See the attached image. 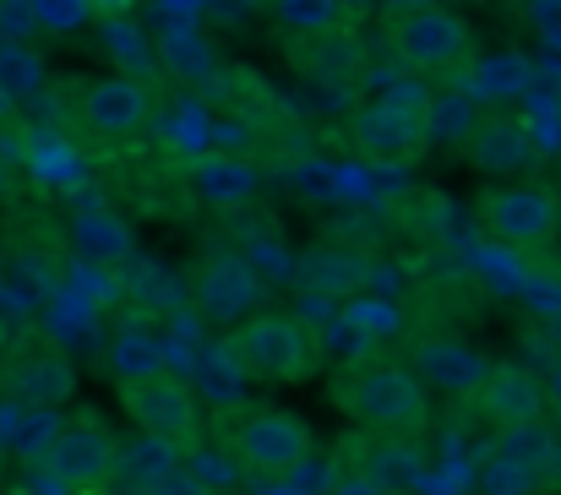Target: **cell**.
<instances>
[{
    "mask_svg": "<svg viewBox=\"0 0 561 495\" xmlns=\"http://www.w3.org/2000/svg\"><path fill=\"white\" fill-rule=\"evenodd\" d=\"M333 403L381 436H414L431 419V398L425 381L409 365H355L350 376L333 381Z\"/></svg>",
    "mask_w": 561,
    "mask_h": 495,
    "instance_id": "obj_1",
    "label": "cell"
},
{
    "mask_svg": "<svg viewBox=\"0 0 561 495\" xmlns=\"http://www.w3.org/2000/svg\"><path fill=\"white\" fill-rule=\"evenodd\" d=\"M431 104H436V93H425L420 82H392L371 110H360V120H355L360 153H366L371 164H398V159H409L414 148H425Z\"/></svg>",
    "mask_w": 561,
    "mask_h": 495,
    "instance_id": "obj_2",
    "label": "cell"
},
{
    "mask_svg": "<svg viewBox=\"0 0 561 495\" xmlns=\"http://www.w3.org/2000/svg\"><path fill=\"white\" fill-rule=\"evenodd\" d=\"M229 348L251 381H300L311 370V354H317L311 327H300L284 311H256L251 322H240Z\"/></svg>",
    "mask_w": 561,
    "mask_h": 495,
    "instance_id": "obj_3",
    "label": "cell"
},
{
    "mask_svg": "<svg viewBox=\"0 0 561 495\" xmlns=\"http://www.w3.org/2000/svg\"><path fill=\"white\" fill-rule=\"evenodd\" d=\"M311 452H317V441H311L306 419L289 414V408H256V414H245L240 430H234V458H240V469L256 474V480H267V485H273V480H295V474L311 463Z\"/></svg>",
    "mask_w": 561,
    "mask_h": 495,
    "instance_id": "obj_4",
    "label": "cell"
},
{
    "mask_svg": "<svg viewBox=\"0 0 561 495\" xmlns=\"http://www.w3.org/2000/svg\"><path fill=\"white\" fill-rule=\"evenodd\" d=\"M480 223H485V234L502 251L529 256V251H546L557 240L561 202L557 191H546V185H502V191L480 196Z\"/></svg>",
    "mask_w": 561,
    "mask_h": 495,
    "instance_id": "obj_5",
    "label": "cell"
},
{
    "mask_svg": "<svg viewBox=\"0 0 561 495\" xmlns=\"http://www.w3.org/2000/svg\"><path fill=\"white\" fill-rule=\"evenodd\" d=\"M121 408L137 425V436H159V441H175V447H196V436H202L196 392H191L181 376H170V370L142 376V381H126L121 387Z\"/></svg>",
    "mask_w": 561,
    "mask_h": 495,
    "instance_id": "obj_6",
    "label": "cell"
},
{
    "mask_svg": "<svg viewBox=\"0 0 561 495\" xmlns=\"http://www.w3.org/2000/svg\"><path fill=\"white\" fill-rule=\"evenodd\" d=\"M392 49L403 66L414 71H447V66H469L474 60V38L469 22L447 5H425L392 22Z\"/></svg>",
    "mask_w": 561,
    "mask_h": 495,
    "instance_id": "obj_7",
    "label": "cell"
},
{
    "mask_svg": "<svg viewBox=\"0 0 561 495\" xmlns=\"http://www.w3.org/2000/svg\"><path fill=\"white\" fill-rule=\"evenodd\" d=\"M267 284L256 278V267L240 256V251H213L196 273H191V300L207 322H251L256 306H262Z\"/></svg>",
    "mask_w": 561,
    "mask_h": 495,
    "instance_id": "obj_8",
    "label": "cell"
},
{
    "mask_svg": "<svg viewBox=\"0 0 561 495\" xmlns=\"http://www.w3.org/2000/svg\"><path fill=\"white\" fill-rule=\"evenodd\" d=\"M409 370H414L431 392H447V398H458V403H480V392H485V381H491V365H485L463 337H453V332L420 337Z\"/></svg>",
    "mask_w": 561,
    "mask_h": 495,
    "instance_id": "obj_9",
    "label": "cell"
},
{
    "mask_svg": "<svg viewBox=\"0 0 561 495\" xmlns=\"http://www.w3.org/2000/svg\"><path fill=\"white\" fill-rule=\"evenodd\" d=\"M121 447L110 441V430L93 419V414H82L77 425H60V436H55V447H49V474L60 480V485H71V491H93V485H104L115 469H121Z\"/></svg>",
    "mask_w": 561,
    "mask_h": 495,
    "instance_id": "obj_10",
    "label": "cell"
},
{
    "mask_svg": "<svg viewBox=\"0 0 561 495\" xmlns=\"http://www.w3.org/2000/svg\"><path fill=\"white\" fill-rule=\"evenodd\" d=\"M82 126L104 142H131L153 126V99L137 77H104L82 93Z\"/></svg>",
    "mask_w": 561,
    "mask_h": 495,
    "instance_id": "obj_11",
    "label": "cell"
},
{
    "mask_svg": "<svg viewBox=\"0 0 561 495\" xmlns=\"http://www.w3.org/2000/svg\"><path fill=\"white\" fill-rule=\"evenodd\" d=\"M186 180H191V196L213 212H240L245 202H256L262 191V169L251 164L245 153H202L186 164Z\"/></svg>",
    "mask_w": 561,
    "mask_h": 495,
    "instance_id": "obj_12",
    "label": "cell"
},
{
    "mask_svg": "<svg viewBox=\"0 0 561 495\" xmlns=\"http://www.w3.org/2000/svg\"><path fill=\"white\" fill-rule=\"evenodd\" d=\"M491 463L513 469L518 480H529V485L540 491V485L557 474L561 447L546 419H535V425H507V430H496V441H491Z\"/></svg>",
    "mask_w": 561,
    "mask_h": 495,
    "instance_id": "obj_13",
    "label": "cell"
},
{
    "mask_svg": "<svg viewBox=\"0 0 561 495\" xmlns=\"http://www.w3.org/2000/svg\"><path fill=\"white\" fill-rule=\"evenodd\" d=\"M11 392H16L27 408H60V403L77 392V370H71V359L49 343V348L16 354V365H11Z\"/></svg>",
    "mask_w": 561,
    "mask_h": 495,
    "instance_id": "obj_14",
    "label": "cell"
},
{
    "mask_svg": "<svg viewBox=\"0 0 561 495\" xmlns=\"http://www.w3.org/2000/svg\"><path fill=\"white\" fill-rule=\"evenodd\" d=\"M66 240H71L77 262H99V267H121L137 251V234H131V223L115 207H82L71 218Z\"/></svg>",
    "mask_w": 561,
    "mask_h": 495,
    "instance_id": "obj_15",
    "label": "cell"
},
{
    "mask_svg": "<svg viewBox=\"0 0 561 495\" xmlns=\"http://www.w3.org/2000/svg\"><path fill=\"white\" fill-rule=\"evenodd\" d=\"M480 408L496 419V430H507V425H535L540 408H546V392H540V381H535L524 365H491V381H485V392H480Z\"/></svg>",
    "mask_w": 561,
    "mask_h": 495,
    "instance_id": "obj_16",
    "label": "cell"
},
{
    "mask_svg": "<svg viewBox=\"0 0 561 495\" xmlns=\"http://www.w3.org/2000/svg\"><path fill=\"white\" fill-rule=\"evenodd\" d=\"M300 284L328 295V300H350L371 284V262L350 245H311L306 262H300Z\"/></svg>",
    "mask_w": 561,
    "mask_h": 495,
    "instance_id": "obj_17",
    "label": "cell"
},
{
    "mask_svg": "<svg viewBox=\"0 0 561 495\" xmlns=\"http://www.w3.org/2000/svg\"><path fill=\"white\" fill-rule=\"evenodd\" d=\"M529 82H535L529 60H524L518 49H496V55H474L458 88H463L474 104H507V99H518Z\"/></svg>",
    "mask_w": 561,
    "mask_h": 495,
    "instance_id": "obj_18",
    "label": "cell"
},
{
    "mask_svg": "<svg viewBox=\"0 0 561 495\" xmlns=\"http://www.w3.org/2000/svg\"><path fill=\"white\" fill-rule=\"evenodd\" d=\"M535 153H540V142L513 120H480V131L469 137V164L485 174H513V169L535 164Z\"/></svg>",
    "mask_w": 561,
    "mask_h": 495,
    "instance_id": "obj_19",
    "label": "cell"
},
{
    "mask_svg": "<svg viewBox=\"0 0 561 495\" xmlns=\"http://www.w3.org/2000/svg\"><path fill=\"white\" fill-rule=\"evenodd\" d=\"M153 55L181 82H207L213 77V44H207L202 22H164L159 38H153Z\"/></svg>",
    "mask_w": 561,
    "mask_h": 495,
    "instance_id": "obj_20",
    "label": "cell"
},
{
    "mask_svg": "<svg viewBox=\"0 0 561 495\" xmlns=\"http://www.w3.org/2000/svg\"><path fill=\"white\" fill-rule=\"evenodd\" d=\"M240 387H245V370L229 343H207L191 354V392H202L213 408H229L240 398Z\"/></svg>",
    "mask_w": 561,
    "mask_h": 495,
    "instance_id": "obj_21",
    "label": "cell"
},
{
    "mask_svg": "<svg viewBox=\"0 0 561 495\" xmlns=\"http://www.w3.org/2000/svg\"><path fill=\"white\" fill-rule=\"evenodd\" d=\"M110 376H115V387H126V381H142V376H159L164 370V348H159V337L142 327V322H126V327L110 337Z\"/></svg>",
    "mask_w": 561,
    "mask_h": 495,
    "instance_id": "obj_22",
    "label": "cell"
},
{
    "mask_svg": "<svg viewBox=\"0 0 561 495\" xmlns=\"http://www.w3.org/2000/svg\"><path fill=\"white\" fill-rule=\"evenodd\" d=\"M159 137H164V148L175 153V159H202V153H213L207 142H213V115L196 104V99H175L159 120Z\"/></svg>",
    "mask_w": 561,
    "mask_h": 495,
    "instance_id": "obj_23",
    "label": "cell"
},
{
    "mask_svg": "<svg viewBox=\"0 0 561 495\" xmlns=\"http://www.w3.org/2000/svg\"><path fill=\"white\" fill-rule=\"evenodd\" d=\"M480 104L463 93V88H447L436 93L431 104V131H425V148H469V137L480 131Z\"/></svg>",
    "mask_w": 561,
    "mask_h": 495,
    "instance_id": "obj_24",
    "label": "cell"
},
{
    "mask_svg": "<svg viewBox=\"0 0 561 495\" xmlns=\"http://www.w3.org/2000/svg\"><path fill=\"white\" fill-rule=\"evenodd\" d=\"M273 16L289 38H333L344 22V0H273Z\"/></svg>",
    "mask_w": 561,
    "mask_h": 495,
    "instance_id": "obj_25",
    "label": "cell"
},
{
    "mask_svg": "<svg viewBox=\"0 0 561 495\" xmlns=\"http://www.w3.org/2000/svg\"><path fill=\"white\" fill-rule=\"evenodd\" d=\"M181 447L175 441H159V436H137V447L121 458V469L137 480V485H148V491H159V485H170L175 474H181Z\"/></svg>",
    "mask_w": 561,
    "mask_h": 495,
    "instance_id": "obj_26",
    "label": "cell"
},
{
    "mask_svg": "<svg viewBox=\"0 0 561 495\" xmlns=\"http://www.w3.org/2000/svg\"><path fill=\"white\" fill-rule=\"evenodd\" d=\"M0 88L11 93V104L33 99L44 88V55L22 38V44H0Z\"/></svg>",
    "mask_w": 561,
    "mask_h": 495,
    "instance_id": "obj_27",
    "label": "cell"
},
{
    "mask_svg": "<svg viewBox=\"0 0 561 495\" xmlns=\"http://www.w3.org/2000/svg\"><path fill=\"white\" fill-rule=\"evenodd\" d=\"M60 295L82 300L88 311H104V306H115L126 289H121L115 267H99V262H71V273H66V289H60Z\"/></svg>",
    "mask_w": 561,
    "mask_h": 495,
    "instance_id": "obj_28",
    "label": "cell"
},
{
    "mask_svg": "<svg viewBox=\"0 0 561 495\" xmlns=\"http://www.w3.org/2000/svg\"><path fill=\"white\" fill-rule=\"evenodd\" d=\"M317 348H328V354H339L350 370L366 359V348H371V332H366V322L350 311V316H339V322H328V327L317 332Z\"/></svg>",
    "mask_w": 561,
    "mask_h": 495,
    "instance_id": "obj_29",
    "label": "cell"
},
{
    "mask_svg": "<svg viewBox=\"0 0 561 495\" xmlns=\"http://www.w3.org/2000/svg\"><path fill=\"white\" fill-rule=\"evenodd\" d=\"M93 11H99L93 0H33V27H38L44 38H66V33H77Z\"/></svg>",
    "mask_w": 561,
    "mask_h": 495,
    "instance_id": "obj_30",
    "label": "cell"
},
{
    "mask_svg": "<svg viewBox=\"0 0 561 495\" xmlns=\"http://www.w3.org/2000/svg\"><path fill=\"white\" fill-rule=\"evenodd\" d=\"M240 256L256 267V278H262V284H267L273 273H278V278H284V273H300V267L284 256V245H278V229H256V234H251V245H245Z\"/></svg>",
    "mask_w": 561,
    "mask_h": 495,
    "instance_id": "obj_31",
    "label": "cell"
},
{
    "mask_svg": "<svg viewBox=\"0 0 561 495\" xmlns=\"http://www.w3.org/2000/svg\"><path fill=\"white\" fill-rule=\"evenodd\" d=\"M524 306L546 322H561V267H535L524 284Z\"/></svg>",
    "mask_w": 561,
    "mask_h": 495,
    "instance_id": "obj_32",
    "label": "cell"
},
{
    "mask_svg": "<svg viewBox=\"0 0 561 495\" xmlns=\"http://www.w3.org/2000/svg\"><path fill=\"white\" fill-rule=\"evenodd\" d=\"M333 306H339V300H328V295H317V289H300V300H295V311H289V316H295L300 327L322 332L328 322H339V311H333Z\"/></svg>",
    "mask_w": 561,
    "mask_h": 495,
    "instance_id": "obj_33",
    "label": "cell"
},
{
    "mask_svg": "<svg viewBox=\"0 0 561 495\" xmlns=\"http://www.w3.org/2000/svg\"><path fill=\"white\" fill-rule=\"evenodd\" d=\"M110 38H115V55L126 60V71H148V44L131 33L126 16H110Z\"/></svg>",
    "mask_w": 561,
    "mask_h": 495,
    "instance_id": "obj_34",
    "label": "cell"
},
{
    "mask_svg": "<svg viewBox=\"0 0 561 495\" xmlns=\"http://www.w3.org/2000/svg\"><path fill=\"white\" fill-rule=\"evenodd\" d=\"M191 474H196V480H213V485H224V480L234 485V480H240V458H224V452H202V447H196V452H191Z\"/></svg>",
    "mask_w": 561,
    "mask_h": 495,
    "instance_id": "obj_35",
    "label": "cell"
},
{
    "mask_svg": "<svg viewBox=\"0 0 561 495\" xmlns=\"http://www.w3.org/2000/svg\"><path fill=\"white\" fill-rule=\"evenodd\" d=\"M524 16H529V27H535L546 44L561 49V0H524Z\"/></svg>",
    "mask_w": 561,
    "mask_h": 495,
    "instance_id": "obj_36",
    "label": "cell"
},
{
    "mask_svg": "<svg viewBox=\"0 0 561 495\" xmlns=\"http://www.w3.org/2000/svg\"><path fill=\"white\" fill-rule=\"evenodd\" d=\"M328 495H387V491H381V480H376V474H366V469H360V474H339Z\"/></svg>",
    "mask_w": 561,
    "mask_h": 495,
    "instance_id": "obj_37",
    "label": "cell"
},
{
    "mask_svg": "<svg viewBox=\"0 0 561 495\" xmlns=\"http://www.w3.org/2000/svg\"><path fill=\"white\" fill-rule=\"evenodd\" d=\"M159 5H164V22H196V11L207 0H159Z\"/></svg>",
    "mask_w": 561,
    "mask_h": 495,
    "instance_id": "obj_38",
    "label": "cell"
},
{
    "mask_svg": "<svg viewBox=\"0 0 561 495\" xmlns=\"http://www.w3.org/2000/svg\"><path fill=\"white\" fill-rule=\"evenodd\" d=\"M398 16H409V11H425V5H436V0H387Z\"/></svg>",
    "mask_w": 561,
    "mask_h": 495,
    "instance_id": "obj_39",
    "label": "cell"
},
{
    "mask_svg": "<svg viewBox=\"0 0 561 495\" xmlns=\"http://www.w3.org/2000/svg\"><path fill=\"white\" fill-rule=\"evenodd\" d=\"M5 120H11V93L0 88V126H5Z\"/></svg>",
    "mask_w": 561,
    "mask_h": 495,
    "instance_id": "obj_40",
    "label": "cell"
},
{
    "mask_svg": "<svg viewBox=\"0 0 561 495\" xmlns=\"http://www.w3.org/2000/svg\"><path fill=\"white\" fill-rule=\"evenodd\" d=\"M5 191H11V169L0 164V202H5Z\"/></svg>",
    "mask_w": 561,
    "mask_h": 495,
    "instance_id": "obj_41",
    "label": "cell"
},
{
    "mask_svg": "<svg viewBox=\"0 0 561 495\" xmlns=\"http://www.w3.org/2000/svg\"><path fill=\"white\" fill-rule=\"evenodd\" d=\"M0 5H33V0H0Z\"/></svg>",
    "mask_w": 561,
    "mask_h": 495,
    "instance_id": "obj_42",
    "label": "cell"
}]
</instances>
